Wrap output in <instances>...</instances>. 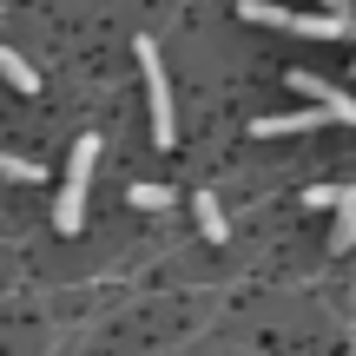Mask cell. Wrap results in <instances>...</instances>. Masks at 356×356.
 Segmentation results:
<instances>
[{
  "label": "cell",
  "instance_id": "obj_1",
  "mask_svg": "<svg viewBox=\"0 0 356 356\" xmlns=\"http://www.w3.org/2000/svg\"><path fill=\"white\" fill-rule=\"evenodd\" d=\"M92 165H99V132H79L73 159H66V191L53 198V231H86V191H92Z\"/></svg>",
  "mask_w": 356,
  "mask_h": 356
},
{
  "label": "cell",
  "instance_id": "obj_2",
  "mask_svg": "<svg viewBox=\"0 0 356 356\" xmlns=\"http://www.w3.org/2000/svg\"><path fill=\"white\" fill-rule=\"evenodd\" d=\"M244 20L257 26H284V33H304V40H343L350 33V7H323V13H297V7H277V0H238Z\"/></svg>",
  "mask_w": 356,
  "mask_h": 356
},
{
  "label": "cell",
  "instance_id": "obj_3",
  "mask_svg": "<svg viewBox=\"0 0 356 356\" xmlns=\"http://www.w3.org/2000/svg\"><path fill=\"white\" fill-rule=\"evenodd\" d=\"M139 73H145V113H152V145H178V119H172V79L159 60V40L139 33Z\"/></svg>",
  "mask_w": 356,
  "mask_h": 356
},
{
  "label": "cell",
  "instance_id": "obj_4",
  "mask_svg": "<svg viewBox=\"0 0 356 356\" xmlns=\"http://www.w3.org/2000/svg\"><path fill=\"white\" fill-rule=\"evenodd\" d=\"M291 86L304 92L310 106H323L330 119H343V126H356V99H350L343 86H330V79H317V73H291Z\"/></svg>",
  "mask_w": 356,
  "mask_h": 356
},
{
  "label": "cell",
  "instance_id": "obj_5",
  "mask_svg": "<svg viewBox=\"0 0 356 356\" xmlns=\"http://www.w3.org/2000/svg\"><path fill=\"white\" fill-rule=\"evenodd\" d=\"M323 106H297V113H270V119H251V132L257 139H284V132H310V126H323Z\"/></svg>",
  "mask_w": 356,
  "mask_h": 356
},
{
  "label": "cell",
  "instance_id": "obj_6",
  "mask_svg": "<svg viewBox=\"0 0 356 356\" xmlns=\"http://www.w3.org/2000/svg\"><path fill=\"white\" fill-rule=\"evenodd\" d=\"M191 218H198V231H204L211 244H225V238H231V225H225V204H218L211 191H191Z\"/></svg>",
  "mask_w": 356,
  "mask_h": 356
},
{
  "label": "cell",
  "instance_id": "obj_7",
  "mask_svg": "<svg viewBox=\"0 0 356 356\" xmlns=\"http://www.w3.org/2000/svg\"><path fill=\"white\" fill-rule=\"evenodd\" d=\"M330 251H356V185H343V198H337V231H330Z\"/></svg>",
  "mask_w": 356,
  "mask_h": 356
},
{
  "label": "cell",
  "instance_id": "obj_8",
  "mask_svg": "<svg viewBox=\"0 0 356 356\" xmlns=\"http://www.w3.org/2000/svg\"><path fill=\"white\" fill-rule=\"evenodd\" d=\"M172 198H178V191H172V185H159V178H145V185L132 178V191H126L132 211H172Z\"/></svg>",
  "mask_w": 356,
  "mask_h": 356
},
{
  "label": "cell",
  "instance_id": "obj_9",
  "mask_svg": "<svg viewBox=\"0 0 356 356\" xmlns=\"http://www.w3.org/2000/svg\"><path fill=\"white\" fill-rule=\"evenodd\" d=\"M0 79H7L13 92H40V66H26L13 47H0Z\"/></svg>",
  "mask_w": 356,
  "mask_h": 356
},
{
  "label": "cell",
  "instance_id": "obj_10",
  "mask_svg": "<svg viewBox=\"0 0 356 356\" xmlns=\"http://www.w3.org/2000/svg\"><path fill=\"white\" fill-rule=\"evenodd\" d=\"M0 178H13V185H40V165L20 152H0Z\"/></svg>",
  "mask_w": 356,
  "mask_h": 356
},
{
  "label": "cell",
  "instance_id": "obj_11",
  "mask_svg": "<svg viewBox=\"0 0 356 356\" xmlns=\"http://www.w3.org/2000/svg\"><path fill=\"white\" fill-rule=\"evenodd\" d=\"M337 198H343V185H310V191H304L310 211H337Z\"/></svg>",
  "mask_w": 356,
  "mask_h": 356
},
{
  "label": "cell",
  "instance_id": "obj_12",
  "mask_svg": "<svg viewBox=\"0 0 356 356\" xmlns=\"http://www.w3.org/2000/svg\"><path fill=\"white\" fill-rule=\"evenodd\" d=\"M323 7H343V0H323Z\"/></svg>",
  "mask_w": 356,
  "mask_h": 356
},
{
  "label": "cell",
  "instance_id": "obj_13",
  "mask_svg": "<svg viewBox=\"0 0 356 356\" xmlns=\"http://www.w3.org/2000/svg\"><path fill=\"white\" fill-rule=\"evenodd\" d=\"M350 73H356V66H350Z\"/></svg>",
  "mask_w": 356,
  "mask_h": 356
}]
</instances>
